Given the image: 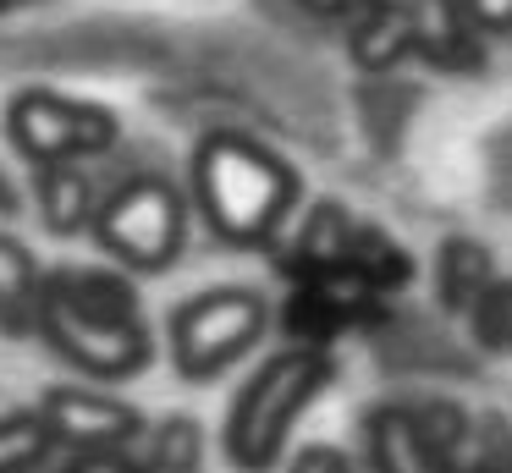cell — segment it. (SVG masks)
<instances>
[{
  "label": "cell",
  "mask_w": 512,
  "mask_h": 473,
  "mask_svg": "<svg viewBox=\"0 0 512 473\" xmlns=\"http://www.w3.org/2000/svg\"><path fill=\"white\" fill-rule=\"evenodd\" d=\"M34 325L45 330V341L72 369L100 374V380L138 374L149 363V352H155L133 281H122L111 270L67 264V270L45 275L39 303H34Z\"/></svg>",
  "instance_id": "cell-1"
},
{
  "label": "cell",
  "mask_w": 512,
  "mask_h": 473,
  "mask_svg": "<svg viewBox=\"0 0 512 473\" xmlns=\"http://www.w3.org/2000/svg\"><path fill=\"white\" fill-rule=\"evenodd\" d=\"M193 204L232 248H259L298 204V171L243 132H204L193 149Z\"/></svg>",
  "instance_id": "cell-2"
},
{
  "label": "cell",
  "mask_w": 512,
  "mask_h": 473,
  "mask_svg": "<svg viewBox=\"0 0 512 473\" xmlns=\"http://www.w3.org/2000/svg\"><path fill=\"white\" fill-rule=\"evenodd\" d=\"M331 385V358L320 347H287L276 358H265L254 374L243 380V391L226 407V429L221 446L232 457V468L243 473H265L281 457L298 413L314 396Z\"/></svg>",
  "instance_id": "cell-3"
},
{
  "label": "cell",
  "mask_w": 512,
  "mask_h": 473,
  "mask_svg": "<svg viewBox=\"0 0 512 473\" xmlns=\"http://www.w3.org/2000/svg\"><path fill=\"white\" fill-rule=\"evenodd\" d=\"M94 242L133 270H166L188 237V204L166 176H133L94 209Z\"/></svg>",
  "instance_id": "cell-4"
},
{
  "label": "cell",
  "mask_w": 512,
  "mask_h": 473,
  "mask_svg": "<svg viewBox=\"0 0 512 473\" xmlns=\"http://www.w3.org/2000/svg\"><path fill=\"white\" fill-rule=\"evenodd\" d=\"M122 132L116 110L89 105L72 94H50V88H23L6 99V138L45 171V165H78L89 154H105Z\"/></svg>",
  "instance_id": "cell-5"
},
{
  "label": "cell",
  "mask_w": 512,
  "mask_h": 473,
  "mask_svg": "<svg viewBox=\"0 0 512 473\" xmlns=\"http://www.w3.org/2000/svg\"><path fill=\"white\" fill-rule=\"evenodd\" d=\"M270 325V308L248 286H215L171 314V352L188 380H210L226 363H237Z\"/></svg>",
  "instance_id": "cell-6"
},
{
  "label": "cell",
  "mask_w": 512,
  "mask_h": 473,
  "mask_svg": "<svg viewBox=\"0 0 512 473\" xmlns=\"http://www.w3.org/2000/svg\"><path fill=\"white\" fill-rule=\"evenodd\" d=\"M39 418H45V429L56 440H72L83 451H111V446H127V440L144 435V418L127 402L83 391V385H50L45 402H39Z\"/></svg>",
  "instance_id": "cell-7"
},
{
  "label": "cell",
  "mask_w": 512,
  "mask_h": 473,
  "mask_svg": "<svg viewBox=\"0 0 512 473\" xmlns=\"http://www.w3.org/2000/svg\"><path fill=\"white\" fill-rule=\"evenodd\" d=\"M375 11H386L391 22H402V33H408V44L419 55H430V61L441 66H468L474 61V50H468V22H463V6L457 0H369Z\"/></svg>",
  "instance_id": "cell-8"
},
{
  "label": "cell",
  "mask_w": 512,
  "mask_h": 473,
  "mask_svg": "<svg viewBox=\"0 0 512 473\" xmlns=\"http://www.w3.org/2000/svg\"><path fill=\"white\" fill-rule=\"evenodd\" d=\"M364 440H369L375 473H452L446 451L419 429L413 407H380V413H369Z\"/></svg>",
  "instance_id": "cell-9"
},
{
  "label": "cell",
  "mask_w": 512,
  "mask_h": 473,
  "mask_svg": "<svg viewBox=\"0 0 512 473\" xmlns=\"http://www.w3.org/2000/svg\"><path fill=\"white\" fill-rule=\"evenodd\" d=\"M496 281V264H490V248L474 237H446L441 259H435V292H441L446 314H468V308L485 297V286Z\"/></svg>",
  "instance_id": "cell-10"
},
{
  "label": "cell",
  "mask_w": 512,
  "mask_h": 473,
  "mask_svg": "<svg viewBox=\"0 0 512 473\" xmlns=\"http://www.w3.org/2000/svg\"><path fill=\"white\" fill-rule=\"evenodd\" d=\"M39 209H45V226L56 237H72L94 220L100 198H94V182L83 165H45L39 171Z\"/></svg>",
  "instance_id": "cell-11"
},
{
  "label": "cell",
  "mask_w": 512,
  "mask_h": 473,
  "mask_svg": "<svg viewBox=\"0 0 512 473\" xmlns=\"http://www.w3.org/2000/svg\"><path fill=\"white\" fill-rule=\"evenodd\" d=\"M39 264L34 253L23 248L17 237L0 231V325L6 330H23L34 319V303H39Z\"/></svg>",
  "instance_id": "cell-12"
},
{
  "label": "cell",
  "mask_w": 512,
  "mask_h": 473,
  "mask_svg": "<svg viewBox=\"0 0 512 473\" xmlns=\"http://www.w3.org/2000/svg\"><path fill=\"white\" fill-rule=\"evenodd\" d=\"M353 237H358V226L347 220V209H342V204H320V209L309 215V226H303V237H298V253H303V259H309L320 275H331V270H347Z\"/></svg>",
  "instance_id": "cell-13"
},
{
  "label": "cell",
  "mask_w": 512,
  "mask_h": 473,
  "mask_svg": "<svg viewBox=\"0 0 512 473\" xmlns=\"http://www.w3.org/2000/svg\"><path fill=\"white\" fill-rule=\"evenodd\" d=\"M56 435L45 429L39 413H6L0 418V473H28L50 457Z\"/></svg>",
  "instance_id": "cell-14"
},
{
  "label": "cell",
  "mask_w": 512,
  "mask_h": 473,
  "mask_svg": "<svg viewBox=\"0 0 512 473\" xmlns=\"http://www.w3.org/2000/svg\"><path fill=\"white\" fill-rule=\"evenodd\" d=\"M474 341L485 352H512V275H496L474 308H468Z\"/></svg>",
  "instance_id": "cell-15"
},
{
  "label": "cell",
  "mask_w": 512,
  "mask_h": 473,
  "mask_svg": "<svg viewBox=\"0 0 512 473\" xmlns=\"http://www.w3.org/2000/svg\"><path fill=\"white\" fill-rule=\"evenodd\" d=\"M413 44H408V33H402V22H391L386 11H375L369 6V17L353 28V55L364 66H386V61H397V55H408Z\"/></svg>",
  "instance_id": "cell-16"
},
{
  "label": "cell",
  "mask_w": 512,
  "mask_h": 473,
  "mask_svg": "<svg viewBox=\"0 0 512 473\" xmlns=\"http://www.w3.org/2000/svg\"><path fill=\"white\" fill-rule=\"evenodd\" d=\"M155 468L160 473H199V424L193 418H166L155 429Z\"/></svg>",
  "instance_id": "cell-17"
},
{
  "label": "cell",
  "mask_w": 512,
  "mask_h": 473,
  "mask_svg": "<svg viewBox=\"0 0 512 473\" xmlns=\"http://www.w3.org/2000/svg\"><path fill=\"white\" fill-rule=\"evenodd\" d=\"M474 33H512V0H457Z\"/></svg>",
  "instance_id": "cell-18"
},
{
  "label": "cell",
  "mask_w": 512,
  "mask_h": 473,
  "mask_svg": "<svg viewBox=\"0 0 512 473\" xmlns=\"http://www.w3.org/2000/svg\"><path fill=\"white\" fill-rule=\"evenodd\" d=\"M287 473H353V462H347L342 446H303L292 451Z\"/></svg>",
  "instance_id": "cell-19"
},
{
  "label": "cell",
  "mask_w": 512,
  "mask_h": 473,
  "mask_svg": "<svg viewBox=\"0 0 512 473\" xmlns=\"http://www.w3.org/2000/svg\"><path fill=\"white\" fill-rule=\"evenodd\" d=\"M303 11H314V17H342L347 6H353V0H298Z\"/></svg>",
  "instance_id": "cell-20"
},
{
  "label": "cell",
  "mask_w": 512,
  "mask_h": 473,
  "mask_svg": "<svg viewBox=\"0 0 512 473\" xmlns=\"http://www.w3.org/2000/svg\"><path fill=\"white\" fill-rule=\"evenodd\" d=\"M12 6H28V0H0V11H12Z\"/></svg>",
  "instance_id": "cell-21"
}]
</instances>
